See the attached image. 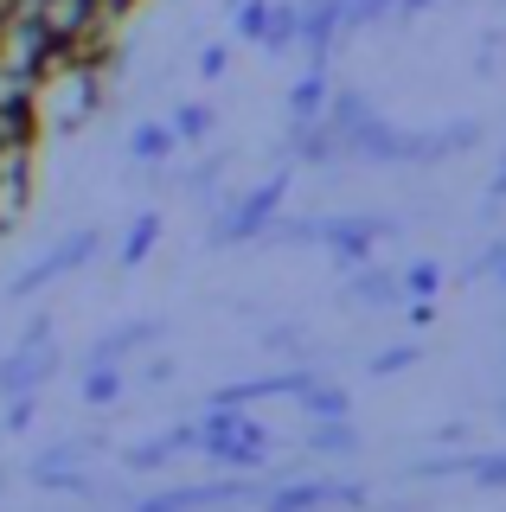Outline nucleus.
<instances>
[{
  "mask_svg": "<svg viewBox=\"0 0 506 512\" xmlns=\"http://www.w3.org/2000/svg\"><path fill=\"white\" fill-rule=\"evenodd\" d=\"M212 103H180V109H173V116H167V128H173V141H180V148H199V141L205 135H212Z\"/></svg>",
  "mask_w": 506,
  "mask_h": 512,
  "instance_id": "nucleus-9",
  "label": "nucleus"
},
{
  "mask_svg": "<svg viewBox=\"0 0 506 512\" xmlns=\"http://www.w3.org/2000/svg\"><path fill=\"white\" fill-rule=\"evenodd\" d=\"M97 250H103V237H97V231H71V237H65V244H58L52 256H39L33 269H20V282H13V295H39V288H52L58 276H71V269H84V263H90Z\"/></svg>",
  "mask_w": 506,
  "mask_h": 512,
  "instance_id": "nucleus-4",
  "label": "nucleus"
},
{
  "mask_svg": "<svg viewBox=\"0 0 506 512\" xmlns=\"http://www.w3.org/2000/svg\"><path fill=\"white\" fill-rule=\"evenodd\" d=\"M116 397H122L116 365H84V404H116Z\"/></svg>",
  "mask_w": 506,
  "mask_h": 512,
  "instance_id": "nucleus-13",
  "label": "nucleus"
},
{
  "mask_svg": "<svg viewBox=\"0 0 506 512\" xmlns=\"http://www.w3.org/2000/svg\"><path fill=\"white\" fill-rule=\"evenodd\" d=\"M58 372L52 340H20L13 359H0V397H39V384Z\"/></svg>",
  "mask_w": 506,
  "mask_h": 512,
  "instance_id": "nucleus-5",
  "label": "nucleus"
},
{
  "mask_svg": "<svg viewBox=\"0 0 506 512\" xmlns=\"http://www.w3.org/2000/svg\"><path fill=\"white\" fill-rule=\"evenodd\" d=\"M154 237H161V212H141V218L129 224V237H122V250H116V263H122V269H135V263H141V256H148V250H154Z\"/></svg>",
  "mask_w": 506,
  "mask_h": 512,
  "instance_id": "nucleus-10",
  "label": "nucleus"
},
{
  "mask_svg": "<svg viewBox=\"0 0 506 512\" xmlns=\"http://www.w3.org/2000/svg\"><path fill=\"white\" fill-rule=\"evenodd\" d=\"M404 365H417V340H398V346H385L378 359L366 365L372 378H391V372H404Z\"/></svg>",
  "mask_w": 506,
  "mask_h": 512,
  "instance_id": "nucleus-15",
  "label": "nucleus"
},
{
  "mask_svg": "<svg viewBox=\"0 0 506 512\" xmlns=\"http://www.w3.org/2000/svg\"><path fill=\"white\" fill-rule=\"evenodd\" d=\"M282 192H289V173H270L257 192L231 199L225 212H218V224H212V244H244V237H263V231H270V218L282 212Z\"/></svg>",
  "mask_w": 506,
  "mask_h": 512,
  "instance_id": "nucleus-2",
  "label": "nucleus"
},
{
  "mask_svg": "<svg viewBox=\"0 0 506 512\" xmlns=\"http://www.w3.org/2000/svg\"><path fill=\"white\" fill-rule=\"evenodd\" d=\"M193 448H199V455H212L218 468H263L270 448H276V436L263 423H250L244 410H218L212 404L193 423Z\"/></svg>",
  "mask_w": 506,
  "mask_h": 512,
  "instance_id": "nucleus-1",
  "label": "nucleus"
},
{
  "mask_svg": "<svg viewBox=\"0 0 506 512\" xmlns=\"http://www.w3.org/2000/svg\"><path fill=\"white\" fill-rule=\"evenodd\" d=\"M263 52H295V0H276L270 7V32H263Z\"/></svg>",
  "mask_w": 506,
  "mask_h": 512,
  "instance_id": "nucleus-12",
  "label": "nucleus"
},
{
  "mask_svg": "<svg viewBox=\"0 0 506 512\" xmlns=\"http://www.w3.org/2000/svg\"><path fill=\"white\" fill-rule=\"evenodd\" d=\"M225 64H231L225 45H205V52H199V77H225Z\"/></svg>",
  "mask_w": 506,
  "mask_h": 512,
  "instance_id": "nucleus-18",
  "label": "nucleus"
},
{
  "mask_svg": "<svg viewBox=\"0 0 506 512\" xmlns=\"http://www.w3.org/2000/svg\"><path fill=\"white\" fill-rule=\"evenodd\" d=\"M494 276H500V282H506V263H500V269H494Z\"/></svg>",
  "mask_w": 506,
  "mask_h": 512,
  "instance_id": "nucleus-21",
  "label": "nucleus"
},
{
  "mask_svg": "<svg viewBox=\"0 0 506 512\" xmlns=\"http://www.w3.org/2000/svg\"><path fill=\"white\" fill-rule=\"evenodd\" d=\"M366 487H346V480H282L263 487V512H321V506H359Z\"/></svg>",
  "mask_w": 506,
  "mask_h": 512,
  "instance_id": "nucleus-3",
  "label": "nucleus"
},
{
  "mask_svg": "<svg viewBox=\"0 0 506 512\" xmlns=\"http://www.w3.org/2000/svg\"><path fill=\"white\" fill-rule=\"evenodd\" d=\"M436 0H391V20H417V13H430Z\"/></svg>",
  "mask_w": 506,
  "mask_h": 512,
  "instance_id": "nucleus-20",
  "label": "nucleus"
},
{
  "mask_svg": "<svg viewBox=\"0 0 506 512\" xmlns=\"http://www.w3.org/2000/svg\"><path fill=\"white\" fill-rule=\"evenodd\" d=\"M468 474L481 480V487H506V455H474Z\"/></svg>",
  "mask_w": 506,
  "mask_h": 512,
  "instance_id": "nucleus-17",
  "label": "nucleus"
},
{
  "mask_svg": "<svg viewBox=\"0 0 506 512\" xmlns=\"http://www.w3.org/2000/svg\"><path fill=\"white\" fill-rule=\"evenodd\" d=\"M270 7L276 0H231V32L250 45H263V32H270Z\"/></svg>",
  "mask_w": 506,
  "mask_h": 512,
  "instance_id": "nucleus-11",
  "label": "nucleus"
},
{
  "mask_svg": "<svg viewBox=\"0 0 506 512\" xmlns=\"http://www.w3.org/2000/svg\"><path fill=\"white\" fill-rule=\"evenodd\" d=\"M398 282H404V295H417V301H430V295H436V288H442V269H436V263H410V269H404V276H398Z\"/></svg>",
  "mask_w": 506,
  "mask_h": 512,
  "instance_id": "nucleus-16",
  "label": "nucleus"
},
{
  "mask_svg": "<svg viewBox=\"0 0 506 512\" xmlns=\"http://www.w3.org/2000/svg\"><path fill=\"white\" fill-rule=\"evenodd\" d=\"M7 429H26V423H33V397H7Z\"/></svg>",
  "mask_w": 506,
  "mask_h": 512,
  "instance_id": "nucleus-19",
  "label": "nucleus"
},
{
  "mask_svg": "<svg viewBox=\"0 0 506 512\" xmlns=\"http://www.w3.org/2000/svg\"><path fill=\"white\" fill-rule=\"evenodd\" d=\"M295 404H302V410L314 416V423H321V416H346V397L334 391V384H321V378H314V384H308V391H302V397H295Z\"/></svg>",
  "mask_w": 506,
  "mask_h": 512,
  "instance_id": "nucleus-14",
  "label": "nucleus"
},
{
  "mask_svg": "<svg viewBox=\"0 0 506 512\" xmlns=\"http://www.w3.org/2000/svg\"><path fill=\"white\" fill-rule=\"evenodd\" d=\"M346 301H359L366 314H385V308H398V301H404V282L391 276V269L359 263V269H346Z\"/></svg>",
  "mask_w": 506,
  "mask_h": 512,
  "instance_id": "nucleus-6",
  "label": "nucleus"
},
{
  "mask_svg": "<svg viewBox=\"0 0 506 512\" xmlns=\"http://www.w3.org/2000/svg\"><path fill=\"white\" fill-rule=\"evenodd\" d=\"M327 96H334V84H327V64H308V71L289 84V122L327 116Z\"/></svg>",
  "mask_w": 506,
  "mask_h": 512,
  "instance_id": "nucleus-7",
  "label": "nucleus"
},
{
  "mask_svg": "<svg viewBox=\"0 0 506 512\" xmlns=\"http://www.w3.org/2000/svg\"><path fill=\"white\" fill-rule=\"evenodd\" d=\"M173 148H180V141H173L167 122H135L129 128V160H135V167H161Z\"/></svg>",
  "mask_w": 506,
  "mask_h": 512,
  "instance_id": "nucleus-8",
  "label": "nucleus"
}]
</instances>
